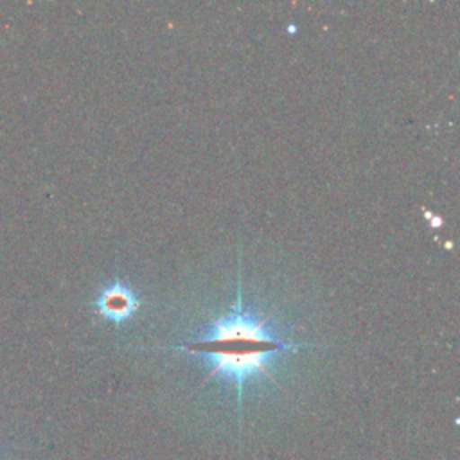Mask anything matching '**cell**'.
<instances>
[{"label":"cell","mask_w":460,"mask_h":460,"mask_svg":"<svg viewBox=\"0 0 460 460\" xmlns=\"http://www.w3.org/2000/svg\"><path fill=\"white\" fill-rule=\"evenodd\" d=\"M93 307L97 314H101L104 320L119 325L129 320L138 309V296L133 288L115 279L99 289L93 300Z\"/></svg>","instance_id":"obj_2"},{"label":"cell","mask_w":460,"mask_h":460,"mask_svg":"<svg viewBox=\"0 0 460 460\" xmlns=\"http://www.w3.org/2000/svg\"><path fill=\"white\" fill-rule=\"evenodd\" d=\"M268 323L270 316H261L243 307L239 288L234 309L212 318L199 336L180 349L199 356L208 365L205 381L221 377L234 383L237 388V406L241 408L246 383L259 377L275 381L270 370L273 356L295 349V343L277 338Z\"/></svg>","instance_id":"obj_1"}]
</instances>
